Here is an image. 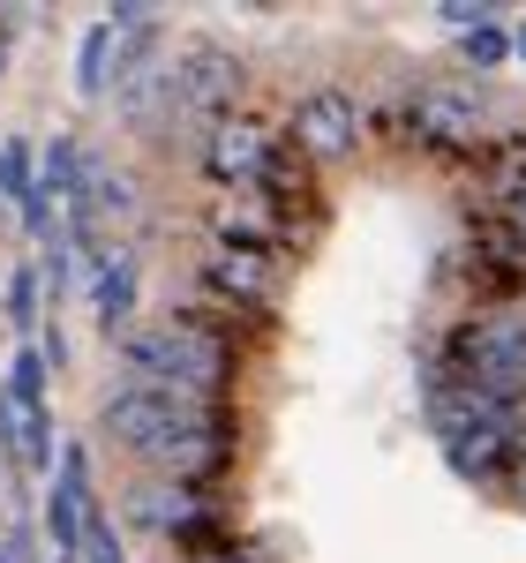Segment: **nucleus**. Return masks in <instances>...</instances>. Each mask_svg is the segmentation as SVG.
Masks as SVG:
<instances>
[{
    "instance_id": "obj_17",
    "label": "nucleus",
    "mask_w": 526,
    "mask_h": 563,
    "mask_svg": "<svg viewBox=\"0 0 526 563\" xmlns=\"http://www.w3.org/2000/svg\"><path fill=\"white\" fill-rule=\"evenodd\" d=\"M256 180H263V196H271L278 211H302V203H308V166L294 158V151H263Z\"/></svg>"
},
{
    "instance_id": "obj_24",
    "label": "nucleus",
    "mask_w": 526,
    "mask_h": 563,
    "mask_svg": "<svg viewBox=\"0 0 526 563\" xmlns=\"http://www.w3.org/2000/svg\"><path fill=\"white\" fill-rule=\"evenodd\" d=\"M0 563H23L15 556V533H0Z\"/></svg>"
},
{
    "instance_id": "obj_3",
    "label": "nucleus",
    "mask_w": 526,
    "mask_h": 563,
    "mask_svg": "<svg viewBox=\"0 0 526 563\" xmlns=\"http://www.w3.org/2000/svg\"><path fill=\"white\" fill-rule=\"evenodd\" d=\"M437 384H467V390L526 406V316H512V308L467 316L437 361Z\"/></svg>"
},
{
    "instance_id": "obj_5",
    "label": "nucleus",
    "mask_w": 526,
    "mask_h": 563,
    "mask_svg": "<svg viewBox=\"0 0 526 563\" xmlns=\"http://www.w3.org/2000/svg\"><path fill=\"white\" fill-rule=\"evenodd\" d=\"M241 84H249L241 53H226V45H196V53L180 60L174 135H180V129H204V121H226V113H233V98H241Z\"/></svg>"
},
{
    "instance_id": "obj_18",
    "label": "nucleus",
    "mask_w": 526,
    "mask_h": 563,
    "mask_svg": "<svg viewBox=\"0 0 526 563\" xmlns=\"http://www.w3.org/2000/svg\"><path fill=\"white\" fill-rule=\"evenodd\" d=\"M31 188H39V151H31V143H0V196L23 203Z\"/></svg>"
},
{
    "instance_id": "obj_9",
    "label": "nucleus",
    "mask_w": 526,
    "mask_h": 563,
    "mask_svg": "<svg viewBox=\"0 0 526 563\" xmlns=\"http://www.w3.org/2000/svg\"><path fill=\"white\" fill-rule=\"evenodd\" d=\"M84 519H90V459L68 443V451H61V481H53V496H45V533H53L61 556H76Z\"/></svg>"
},
{
    "instance_id": "obj_13",
    "label": "nucleus",
    "mask_w": 526,
    "mask_h": 563,
    "mask_svg": "<svg viewBox=\"0 0 526 563\" xmlns=\"http://www.w3.org/2000/svg\"><path fill=\"white\" fill-rule=\"evenodd\" d=\"M90 308H98V331L113 339L121 323L135 316V256H113L90 271Z\"/></svg>"
},
{
    "instance_id": "obj_12",
    "label": "nucleus",
    "mask_w": 526,
    "mask_h": 563,
    "mask_svg": "<svg viewBox=\"0 0 526 563\" xmlns=\"http://www.w3.org/2000/svg\"><path fill=\"white\" fill-rule=\"evenodd\" d=\"M129 511L151 526V533H174V526H188L204 511V488H196V481H151V488H135Z\"/></svg>"
},
{
    "instance_id": "obj_4",
    "label": "nucleus",
    "mask_w": 526,
    "mask_h": 563,
    "mask_svg": "<svg viewBox=\"0 0 526 563\" xmlns=\"http://www.w3.org/2000/svg\"><path fill=\"white\" fill-rule=\"evenodd\" d=\"M398 135L437 158H482L489 143V98L467 84H421L398 106Z\"/></svg>"
},
{
    "instance_id": "obj_14",
    "label": "nucleus",
    "mask_w": 526,
    "mask_h": 563,
    "mask_svg": "<svg viewBox=\"0 0 526 563\" xmlns=\"http://www.w3.org/2000/svg\"><path fill=\"white\" fill-rule=\"evenodd\" d=\"M474 166H482L489 196H496V203H512V196L526 188V135H489V143H482V158H474Z\"/></svg>"
},
{
    "instance_id": "obj_1",
    "label": "nucleus",
    "mask_w": 526,
    "mask_h": 563,
    "mask_svg": "<svg viewBox=\"0 0 526 563\" xmlns=\"http://www.w3.org/2000/svg\"><path fill=\"white\" fill-rule=\"evenodd\" d=\"M429 429H437L451 474L496 481V474H512L519 451H526V406L489 398V390H467V384H437V376H429Z\"/></svg>"
},
{
    "instance_id": "obj_6",
    "label": "nucleus",
    "mask_w": 526,
    "mask_h": 563,
    "mask_svg": "<svg viewBox=\"0 0 526 563\" xmlns=\"http://www.w3.org/2000/svg\"><path fill=\"white\" fill-rule=\"evenodd\" d=\"M353 143H361V106L347 90H308L294 106V151L302 158H347Z\"/></svg>"
},
{
    "instance_id": "obj_20",
    "label": "nucleus",
    "mask_w": 526,
    "mask_h": 563,
    "mask_svg": "<svg viewBox=\"0 0 526 563\" xmlns=\"http://www.w3.org/2000/svg\"><path fill=\"white\" fill-rule=\"evenodd\" d=\"M76 556H84V563H129V556H121V533H113V519H106V511H90V519H84Z\"/></svg>"
},
{
    "instance_id": "obj_2",
    "label": "nucleus",
    "mask_w": 526,
    "mask_h": 563,
    "mask_svg": "<svg viewBox=\"0 0 526 563\" xmlns=\"http://www.w3.org/2000/svg\"><path fill=\"white\" fill-rule=\"evenodd\" d=\"M121 368H129L135 390H166V398H204L219 406V390L233 384V346L204 323H151V331H129L121 339Z\"/></svg>"
},
{
    "instance_id": "obj_19",
    "label": "nucleus",
    "mask_w": 526,
    "mask_h": 563,
    "mask_svg": "<svg viewBox=\"0 0 526 563\" xmlns=\"http://www.w3.org/2000/svg\"><path fill=\"white\" fill-rule=\"evenodd\" d=\"M8 398H15V406H39L45 398V353L39 346H23L8 361Z\"/></svg>"
},
{
    "instance_id": "obj_23",
    "label": "nucleus",
    "mask_w": 526,
    "mask_h": 563,
    "mask_svg": "<svg viewBox=\"0 0 526 563\" xmlns=\"http://www.w3.org/2000/svg\"><path fill=\"white\" fill-rule=\"evenodd\" d=\"M496 211L512 218V225H519V241H526V188H519V196H512V203H496Z\"/></svg>"
},
{
    "instance_id": "obj_21",
    "label": "nucleus",
    "mask_w": 526,
    "mask_h": 563,
    "mask_svg": "<svg viewBox=\"0 0 526 563\" xmlns=\"http://www.w3.org/2000/svg\"><path fill=\"white\" fill-rule=\"evenodd\" d=\"M504 60H512V31H504V23L467 31V68H504Z\"/></svg>"
},
{
    "instance_id": "obj_11",
    "label": "nucleus",
    "mask_w": 526,
    "mask_h": 563,
    "mask_svg": "<svg viewBox=\"0 0 526 563\" xmlns=\"http://www.w3.org/2000/svg\"><path fill=\"white\" fill-rule=\"evenodd\" d=\"M0 443H8L31 474H53V421H45V406H15V398H0Z\"/></svg>"
},
{
    "instance_id": "obj_16",
    "label": "nucleus",
    "mask_w": 526,
    "mask_h": 563,
    "mask_svg": "<svg viewBox=\"0 0 526 563\" xmlns=\"http://www.w3.org/2000/svg\"><path fill=\"white\" fill-rule=\"evenodd\" d=\"M8 331L15 339H39V323H45V278H39V263H23L15 278H8Z\"/></svg>"
},
{
    "instance_id": "obj_7",
    "label": "nucleus",
    "mask_w": 526,
    "mask_h": 563,
    "mask_svg": "<svg viewBox=\"0 0 526 563\" xmlns=\"http://www.w3.org/2000/svg\"><path fill=\"white\" fill-rule=\"evenodd\" d=\"M467 256H474V278H482L489 294H519L526 286V241H519V225L496 211H474V241H467Z\"/></svg>"
},
{
    "instance_id": "obj_8",
    "label": "nucleus",
    "mask_w": 526,
    "mask_h": 563,
    "mask_svg": "<svg viewBox=\"0 0 526 563\" xmlns=\"http://www.w3.org/2000/svg\"><path fill=\"white\" fill-rule=\"evenodd\" d=\"M204 286H211V301L226 308H271V256H256V249H204Z\"/></svg>"
},
{
    "instance_id": "obj_10",
    "label": "nucleus",
    "mask_w": 526,
    "mask_h": 563,
    "mask_svg": "<svg viewBox=\"0 0 526 563\" xmlns=\"http://www.w3.org/2000/svg\"><path fill=\"white\" fill-rule=\"evenodd\" d=\"M256 166H263V129L256 121H241V113L211 121V135H204V174L219 180V188H241V180H256Z\"/></svg>"
},
{
    "instance_id": "obj_25",
    "label": "nucleus",
    "mask_w": 526,
    "mask_h": 563,
    "mask_svg": "<svg viewBox=\"0 0 526 563\" xmlns=\"http://www.w3.org/2000/svg\"><path fill=\"white\" fill-rule=\"evenodd\" d=\"M512 53H519V60H526V23H519V31H512Z\"/></svg>"
},
{
    "instance_id": "obj_22",
    "label": "nucleus",
    "mask_w": 526,
    "mask_h": 563,
    "mask_svg": "<svg viewBox=\"0 0 526 563\" xmlns=\"http://www.w3.org/2000/svg\"><path fill=\"white\" fill-rule=\"evenodd\" d=\"M443 23H451V31L467 38V31H482V23H496V15H489L482 0H443Z\"/></svg>"
},
{
    "instance_id": "obj_15",
    "label": "nucleus",
    "mask_w": 526,
    "mask_h": 563,
    "mask_svg": "<svg viewBox=\"0 0 526 563\" xmlns=\"http://www.w3.org/2000/svg\"><path fill=\"white\" fill-rule=\"evenodd\" d=\"M113 53H121V38H113L106 23H90L84 45H76V90H84V98H106V84H113Z\"/></svg>"
}]
</instances>
